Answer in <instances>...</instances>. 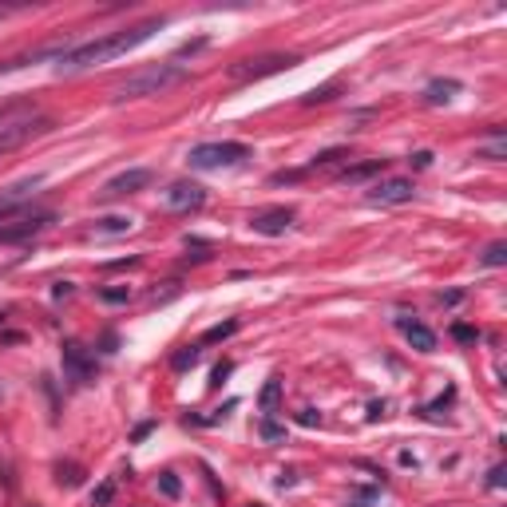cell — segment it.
Listing matches in <instances>:
<instances>
[{"label":"cell","mask_w":507,"mask_h":507,"mask_svg":"<svg viewBox=\"0 0 507 507\" xmlns=\"http://www.w3.org/2000/svg\"><path fill=\"white\" fill-rule=\"evenodd\" d=\"M0 321H4V313H0Z\"/></svg>","instance_id":"b9f144b4"},{"label":"cell","mask_w":507,"mask_h":507,"mask_svg":"<svg viewBox=\"0 0 507 507\" xmlns=\"http://www.w3.org/2000/svg\"><path fill=\"white\" fill-rule=\"evenodd\" d=\"M72 294H75L72 282H56V289H52V297H56V301H63V297H72Z\"/></svg>","instance_id":"d590c367"},{"label":"cell","mask_w":507,"mask_h":507,"mask_svg":"<svg viewBox=\"0 0 507 507\" xmlns=\"http://www.w3.org/2000/svg\"><path fill=\"white\" fill-rule=\"evenodd\" d=\"M198 357H202V349H198V345H183V349H179V353L171 357V369H174V372L195 369V365H198Z\"/></svg>","instance_id":"d6986e66"},{"label":"cell","mask_w":507,"mask_h":507,"mask_svg":"<svg viewBox=\"0 0 507 507\" xmlns=\"http://www.w3.org/2000/svg\"><path fill=\"white\" fill-rule=\"evenodd\" d=\"M44 186V174H32V179H20V183H13L8 190H0V222H8L13 214H20L36 198V190Z\"/></svg>","instance_id":"9c48e42d"},{"label":"cell","mask_w":507,"mask_h":507,"mask_svg":"<svg viewBox=\"0 0 507 507\" xmlns=\"http://www.w3.org/2000/svg\"><path fill=\"white\" fill-rule=\"evenodd\" d=\"M60 365H63V377H68L72 384H91L96 381V357H91L80 341H63Z\"/></svg>","instance_id":"52a82bcc"},{"label":"cell","mask_w":507,"mask_h":507,"mask_svg":"<svg viewBox=\"0 0 507 507\" xmlns=\"http://www.w3.org/2000/svg\"><path fill=\"white\" fill-rule=\"evenodd\" d=\"M333 91H337L333 84H329V87H313L310 96L301 99V103H329V99H333Z\"/></svg>","instance_id":"f546056e"},{"label":"cell","mask_w":507,"mask_h":507,"mask_svg":"<svg viewBox=\"0 0 507 507\" xmlns=\"http://www.w3.org/2000/svg\"><path fill=\"white\" fill-rule=\"evenodd\" d=\"M159 492L167 495V499H179V495H183V480H179V476H174V471H159Z\"/></svg>","instance_id":"cb8c5ba5"},{"label":"cell","mask_w":507,"mask_h":507,"mask_svg":"<svg viewBox=\"0 0 507 507\" xmlns=\"http://www.w3.org/2000/svg\"><path fill=\"white\" fill-rule=\"evenodd\" d=\"M504 131H499V127H495V131H492V143H483V147L480 151H476V155H480V159H492V162H499V159H504Z\"/></svg>","instance_id":"7402d4cb"},{"label":"cell","mask_w":507,"mask_h":507,"mask_svg":"<svg viewBox=\"0 0 507 507\" xmlns=\"http://www.w3.org/2000/svg\"><path fill=\"white\" fill-rule=\"evenodd\" d=\"M456 91H460V80H432L424 96H428V103H448Z\"/></svg>","instance_id":"e0dca14e"},{"label":"cell","mask_w":507,"mask_h":507,"mask_svg":"<svg viewBox=\"0 0 507 507\" xmlns=\"http://www.w3.org/2000/svg\"><path fill=\"white\" fill-rule=\"evenodd\" d=\"M504 483H507V468H504V464H495V468L487 471V487H495V492H499Z\"/></svg>","instance_id":"1f68e13d"},{"label":"cell","mask_w":507,"mask_h":507,"mask_svg":"<svg viewBox=\"0 0 507 507\" xmlns=\"http://www.w3.org/2000/svg\"><path fill=\"white\" fill-rule=\"evenodd\" d=\"M250 155H254L250 143H234V139H222V143H198V147L186 151V167H190V171H222V167L246 162Z\"/></svg>","instance_id":"3957f363"},{"label":"cell","mask_w":507,"mask_h":507,"mask_svg":"<svg viewBox=\"0 0 507 507\" xmlns=\"http://www.w3.org/2000/svg\"><path fill=\"white\" fill-rule=\"evenodd\" d=\"M112 499H115V480H103L96 492H91V507H107Z\"/></svg>","instance_id":"d4e9b609"},{"label":"cell","mask_w":507,"mask_h":507,"mask_svg":"<svg viewBox=\"0 0 507 507\" xmlns=\"http://www.w3.org/2000/svg\"><path fill=\"white\" fill-rule=\"evenodd\" d=\"M230 372H234V361H218V365H214V372H211V388H218V384H222Z\"/></svg>","instance_id":"f1b7e54d"},{"label":"cell","mask_w":507,"mask_h":507,"mask_svg":"<svg viewBox=\"0 0 507 507\" xmlns=\"http://www.w3.org/2000/svg\"><path fill=\"white\" fill-rule=\"evenodd\" d=\"M289 68H297V56H289V52H273V56H258V60H238L230 63V80L234 84H258V80H266V75H278V72H289Z\"/></svg>","instance_id":"277c9868"},{"label":"cell","mask_w":507,"mask_h":507,"mask_svg":"<svg viewBox=\"0 0 507 507\" xmlns=\"http://www.w3.org/2000/svg\"><path fill=\"white\" fill-rule=\"evenodd\" d=\"M282 388H285L282 377H270V381H266V388L258 393V409L262 412H278V404H282Z\"/></svg>","instance_id":"2e32d148"},{"label":"cell","mask_w":507,"mask_h":507,"mask_svg":"<svg viewBox=\"0 0 507 507\" xmlns=\"http://www.w3.org/2000/svg\"><path fill=\"white\" fill-rule=\"evenodd\" d=\"M162 24H167L162 16H151V20H143V24H135V28H123V32H107V36L87 40V44H72V48H68L60 60H56V72H60V75H75V72H87V68H96V63L115 60V56H127L131 48L147 44V40L155 36Z\"/></svg>","instance_id":"6da1fadb"},{"label":"cell","mask_w":507,"mask_h":507,"mask_svg":"<svg viewBox=\"0 0 507 507\" xmlns=\"http://www.w3.org/2000/svg\"><path fill=\"white\" fill-rule=\"evenodd\" d=\"M337 159H345V151H341V147H337V151H321L310 167H329V162H337Z\"/></svg>","instance_id":"d6a6232c"},{"label":"cell","mask_w":507,"mask_h":507,"mask_svg":"<svg viewBox=\"0 0 507 507\" xmlns=\"http://www.w3.org/2000/svg\"><path fill=\"white\" fill-rule=\"evenodd\" d=\"M135 230V218L131 214H107V218H96V234L112 238V234H131Z\"/></svg>","instance_id":"9a60e30c"},{"label":"cell","mask_w":507,"mask_h":507,"mask_svg":"<svg viewBox=\"0 0 507 507\" xmlns=\"http://www.w3.org/2000/svg\"><path fill=\"white\" fill-rule=\"evenodd\" d=\"M384 409H388V400H372V404H369V421H381Z\"/></svg>","instance_id":"8d00e7d4"},{"label":"cell","mask_w":507,"mask_h":507,"mask_svg":"<svg viewBox=\"0 0 507 507\" xmlns=\"http://www.w3.org/2000/svg\"><path fill=\"white\" fill-rule=\"evenodd\" d=\"M186 250H195V254H186V262H206L211 258V242H202V238H186Z\"/></svg>","instance_id":"484cf974"},{"label":"cell","mask_w":507,"mask_h":507,"mask_svg":"<svg viewBox=\"0 0 507 507\" xmlns=\"http://www.w3.org/2000/svg\"><path fill=\"white\" fill-rule=\"evenodd\" d=\"M151 183H155V174H151L147 167H131V171L107 179L99 195H103V198H123V195H135V190H147Z\"/></svg>","instance_id":"7c38bea8"},{"label":"cell","mask_w":507,"mask_h":507,"mask_svg":"<svg viewBox=\"0 0 507 507\" xmlns=\"http://www.w3.org/2000/svg\"><path fill=\"white\" fill-rule=\"evenodd\" d=\"M56 483L60 487H80L84 483V468L80 464H56Z\"/></svg>","instance_id":"44dd1931"},{"label":"cell","mask_w":507,"mask_h":507,"mask_svg":"<svg viewBox=\"0 0 507 507\" xmlns=\"http://www.w3.org/2000/svg\"><path fill=\"white\" fill-rule=\"evenodd\" d=\"M52 222H56V214H52V211L20 214V218H13V222H0V246H20V242H32V238L44 234Z\"/></svg>","instance_id":"5b68a950"},{"label":"cell","mask_w":507,"mask_h":507,"mask_svg":"<svg viewBox=\"0 0 507 507\" xmlns=\"http://www.w3.org/2000/svg\"><path fill=\"white\" fill-rule=\"evenodd\" d=\"M384 167H388V159H365V162H353V167H345V171L337 174V183H365V179H372V174H384Z\"/></svg>","instance_id":"5bb4252c"},{"label":"cell","mask_w":507,"mask_h":507,"mask_svg":"<svg viewBox=\"0 0 507 507\" xmlns=\"http://www.w3.org/2000/svg\"><path fill=\"white\" fill-rule=\"evenodd\" d=\"M297 424H301V428H317V424H321V412L317 409H301L297 412Z\"/></svg>","instance_id":"4dcf8cb0"},{"label":"cell","mask_w":507,"mask_h":507,"mask_svg":"<svg viewBox=\"0 0 507 507\" xmlns=\"http://www.w3.org/2000/svg\"><path fill=\"white\" fill-rule=\"evenodd\" d=\"M412 195H416L412 179H396V174L384 179L381 174V183H372L365 198H369L372 206H400V202H412Z\"/></svg>","instance_id":"30bf717a"},{"label":"cell","mask_w":507,"mask_h":507,"mask_svg":"<svg viewBox=\"0 0 507 507\" xmlns=\"http://www.w3.org/2000/svg\"><path fill=\"white\" fill-rule=\"evenodd\" d=\"M412 167H416V171H424V167H432V151H416V155H412Z\"/></svg>","instance_id":"e575fe53"},{"label":"cell","mask_w":507,"mask_h":507,"mask_svg":"<svg viewBox=\"0 0 507 507\" xmlns=\"http://www.w3.org/2000/svg\"><path fill=\"white\" fill-rule=\"evenodd\" d=\"M452 400H456V388H452V384H448V388H444V396H440V400H432V404H424V416H440V409H444V404H452Z\"/></svg>","instance_id":"83f0119b"},{"label":"cell","mask_w":507,"mask_h":507,"mask_svg":"<svg viewBox=\"0 0 507 507\" xmlns=\"http://www.w3.org/2000/svg\"><path fill=\"white\" fill-rule=\"evenodd\" d=\"M151 428H155V421H143V424H139V428H135V436H131V440H143V436H147Z\"/></svg>","instance_id":"f35d334b"},{"label":"cell","mask_w":507,"mask_h":507,"mask_svg":"<svg viewBox=\"0 0 507 507\" xmlns=\"http://www.w3.org/2000/svg\"><path fill=\"white\" fill-rule=\"evenodd\" d=\"M96 297L103 305H127L131 301V285H103V289H96Z\"/></svg>","instance_id":"ac0fdd59"},{"label":"cell","mask_w":507,"mask_h":507,"mask_svg":"<svg viewBox=\"0 0 507 507\" xmlns=\"http://www.w3.org/2000/svg\"><path fill=\"white\" fill-rule=\"evenodd\" d=\"M285 428L282 424H273V421H262V440H282Z\"/></svg>","instance_id":"836d02e7"},{"label":"cell","mask_w":507,"mask_h":507,"mask_svg":"<svg viewBox=\"0 0 507 507\" xmlns=\"http://www.w3.org/2000/svg\"><path fill=\"white\" fill-rule=\"evenodd\" d=\"M452 337H456V341H464V345H476V341H480V329H476V325L456 321V325H452Z\"/></svg>","instance_id":"4316f807"},{"label":"cell","mask_w":507,"mask_h":507,"mask_svg":"<svg viewBox=\"0 0 507 507\" xmlns=\"http://www.w3.org/2000/svg\"><path fill=\"white\" fill-rule=\"evenodd\" d=\"M483 266H492V270H499V266H507V242H492V246L480 254Z\"/></svg>","instance_id":"603a6c76"},{"label":"cell","mask_w":507,"mask_h":507,"mask_svg":"<svg viewBox=\"0 0 507 507\" xmlns=\"http://www.w3.org/2000/svg\"><path fill=\"white\" fill-rule=\"evenodd\" d=\"M52 131V119H44V115H32V119H16V123H4L0 127V155H8V151H20L24 143H32V139L48 135Z\"/></svg>","instance_id":"8992f818"},{"label":"cell","mask_w":507,"mask_h":507,"mask_svg":"<svg viewBox=\"0 0 507 507\" xmlns=\"http://www.w3.org/2000/svg\"><path fill=\"white\" fill-rule=\"evenodd\" d=\"M183 80H190V72H186L183 63H151V68H139V72H131L123 84H115L112 103H127V99H143V96H159V91H167V87L183 84Z\"/></svg>","instance_id":"7a4b0ae2"},{"label":"cell","mask_w":507,"mask_h":507,"mask_svg":"<svg viewBox=\"0 0 507 507\" xmlns=\"http://www.w3.org/2000/svg\"><path fill=\"white\" fill-rule=\"evenodd\" d=\"M294 218H297L294 206H262V211L250 214V230L254 234H266V238H282L294 226Z\"/></svg>","instance_id":"8fae6325"},{"label":"cell","mask_w":507,"mask_h":507,"mask_svg":"<svg viewBox=\"0 0 507 507\" xmlns=\"http://www.w3.org/2000/svg\"><path fill=\"white\" fill-rule=\"evenodd\" d=\"M294 480H297V471H282V476H278V487H289Z\"/></svg>","instance_id":"ab89813d"},{"label":"cell","mask_w":507,"mask_h":507,"mask_svg":"<svg viewBox=\"0 0 507 507\" xmlns=\"http://www.w3.org/2000/svg\"><path fill=\"white\" fill-rule=\"evenodd\" d=\"M162 202H167V211L174 214H190V211H202L206 206V186H198L195 179H179L162 190Z\"/></svg>","instance_id":"ba28073f"},{"label":"cell","mask_w":507,"mask_h":507,"mask_svg":"<svg viewBox=\"0 0 507 507\" xmlns=\"http://www.w3.org/2000/svg\"><path fill=\"white\" fill-rule=\"evenodd\" d=\"M440 301H444V305H456V301H464V294H460V289H452V294H440Z\"/></svg>","instance_id":"74e56055"},{"label":"cell","mask_w":507,"mask_h":507,"mask_svg":"<svg viewBox=\"0 0 507 507\" xmlns=\"http://www.w3.org/2000/svg\"><path fill=\"white\" fill-rule=\"evenodd\" d=\"M238 333V321L230 317V321H218V325H211L206 333H202V345H218V341H226V337H234Z\"/></svg>","instance_id":"ffe728a7"},{"label":"cell","mask_w":507,"mask_h":507,"mask_svg":"<svg viewBox=\"0 0 507 507\" xmlns=\"http://www.w3.org/2000/svg\"><path fill=\"white\" fill-rule=\"evenodd\" d=\"M246 507H266V504H246Z\"/></svg>","instance_id":"60d3db41"},{"label":"cell","mask_w":507,"mask_h":507,"mask_svg":"<svg viewBox=\"0 0 507 507\" xmlns=\"http://www.w3.org/2000/svg\"><path fill=\"white\" fill-rule=\"evenodd\" d=\"M396 329L404 333V341H409L416 353H432L436 349V333L428 329L424 321H412V317H396Z\"/></svg>","instance_id":"4fadbf2b"}]
</instances>
